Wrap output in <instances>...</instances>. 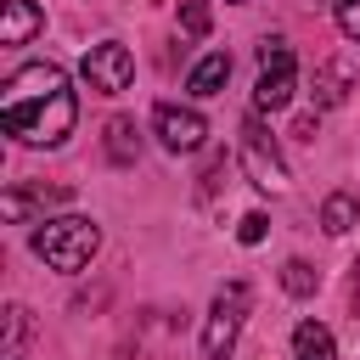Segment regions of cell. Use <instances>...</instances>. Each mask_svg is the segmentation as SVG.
<instances>
[{"label": "cell", "instance_id": "14", "mask_svg": "<svg viewBox=\"0 0 360 360\" xmlns=\"http://www.w3.org/2000/svg\"><path fill=\"white\" fill-rule=\"evenodd\" d=\"M107 158H112V163H135V158H141V129H135V118H112V124H107Z\"/></svg>", "mask_w": 360, "mask_h": 360}, {"label": "cell", "instance_id": "18", "mask_svg": "<svg viewBox=\"0 0 360 360\" xmlns=\"http://www.w3.org/2000/svg\"><path fill=\"white\" fill-rule=\"evenodd\" d=\"M259 68H264V73H287V68H292L287 39H264V45H259Z\"/></svg>", "mask_w": 360, "mask_h": 360}, {"label": "cell", "instance_id": "13", "mask_svg": "<svg viewBox=\"0 0 360 360\" xmlns=\"http://www.w3.org/2000/svg\"><path fill=\"white\" fill-rule=\"evenodd\" d=\"M287 101H292V68H287V73H259L253 107H259V112H276V107H287Z\"/></svg>", "mask_w": 360, "mask_h": 360}, {"label": "cell", "instance_id": "19", "mask_svg": "<svg viewBox=\"0 0 360 360\" xmlns=\"http://www.w3.org/2000/svg\"><path fill=\"white\" fill-rule=\"evenodd\" d=\"M264 231H270V219H264V214H242L236 242H242V248H253V242H264Z\"/></svg>", "mask_w": 360, "mask_h": 360}, {"label": "cell", "instance_id": "1", "mask_svg": "<svg viewBox=\"0 0 360 360\" xmlns=\"http://www.w3.org/2000/svg\"><path fill=\"white\" fill-rule=\"evenodd\" d=\"M6 135H17L22 146H62L73 135L79 101L68 90V73L56 62H28L6 79V101H0Z\"/></svg>", "mask_w": 360, "mask_h": 360}, {"label": "cell", "instance_id": "3", "mask_svg": "<svg viewBox=\"0 0 360 360\" xmlns=\"http://www.w3.org/2000/svg\"><path fill=\"white\" fill-rule=\"evenodd\" d=\"M248 304H253L248 281H225L219 287V298L208 309V326H202V354L208 360H231V349L242 338V321H248Z\"/></svg>", "mask_w": 360, "mask_h": 360}, {"label": "cell", "instance_id": "5", "mask_svg": "<svg viewBox=\"0 0 360 360\" xmlns=\"http://www.w3.org/2000/svg\"><path fill=\"white\" fill-rule=\"evenodd\" d=\"M129 79H135V56H129V45L101 39V45L84 51V84H90L96 96H118V90H129Z\"/></svg>", "mask_w": 360, "mask_h": 360}, {"label": "cell", "instance_id": "6", "mask_svg": "<svg viewBox=\"0 0 360 360\" xmlns=\"http://www.w3.org/2000/svg\"><path fill=\"white\" fill-rule=\"evenodd\" d=\"M152 129H158V141H163L169 152H197V146H202V135H208V118H202L197 107L158 101V107H152Z\"/></svg>", "mask_w": 360, "mask_h": 360}, {"label": "cell", "instance_id": "8", "mask_svg": "<svg viewBox=\"0 0 360 360\" xmlns=\"http://www.w3.org/2000/svg\"><path fill=\"white\" fill-rule=\"evenodd\" d=\"M225 79H231V56H225V51H208V56L191 68L186 90H191V96H219V90H225Z\"/></svg>", "mask_w": 360, "mask_h": 360}, {"label": "cell", "instance_id": "4", "mask_svg": "<svg viewBox=\"0 0 360 360\" xmlns=\"http://www.w3.org/2000/svg\"><path fill=\"white\" fill-rule=\"evenodd\" d=\"M242 163H248V180L259 191H281L287 186V163H281V146L270 141V129L259 118L242 124Z\"/></svg>", "mask_w": 360, "mask_h": 360}, {"label": "cell", "instance_id": "7", "mask_svg": "<svg viewBox=\"0 0 360 360\" xmlns=\"http://www.w3.org/2000/svg\"><path fill=\"white\" fill-rule=\"evenodd\" d=\"M45 28V11L34 0H6V22H0V45H28Z\"/></svg>", "mask_w": 360, "mask_h": 360}, {"label": "cell", "instance_id": "15", "mask_svg": "<svg viewBox=\"0 0 360 360\" xmlns=\"http://www.w3.org/2000/svg\"><path fill=\"white\" fill-rule=\"evenodd\" d=\"M354 219H360V202H354L349 191H332V197L321 202V225H326L332 236H343V231H349Z\"/></svg>", "mask_w": 360, "mask_h": 360}, {"label": "cell", "instance_id": "10", "mask_svg": "<svg viewBox=\"0 0 360 360\" xmlns=\"http://www.w3.org/2000/svg\"><path fill=\"white\" fill-rule=\"evenodd\" d=\"M292 354H298V360H338V343H332V332H326L321 321H298Z\"/></svg>", "mask_w": 360, "mask_h": 360}, {"label": "cell", "instance_id": "17", "mask_svg": "<svg viewBox=\"0 0 360 360\" xmlns=\"http://www.w3.org/2000/svg\"><path fill=\"white\" fill-rule=\"evenodd\" d=\"M180 28H186L191 39H202V34L214 28V11H208V0H180Z\"/></svg>", "mask_w": 360, "mask_h": 360}, {"label": "cell", "instance_id": "12", "mask_svg": "<svg viewBox=\"0 0 360 360\" xmlns=\"http://www.w3.org/2000/svg\"><path fill=\"white\" fill-rule=\"evenodd\" d=\"M62 197H68V191H45V186H39V191H22V186H11V191L0 197V214H6V219H28V214H39L45 202H62Z\"/></svg>", "mask_w": 360, "mask_h": 360}, {"label": "cell", "instance_id": "2", "mask_svg": "<svg viewBox=\"0 0 360 360\" xmlns=\"http://www.w3.org/2000/svg\"><path fill=\"white\" fill-rule=\"evenodd\" d=\"M96 248H101V225L84 219V214H62V219H39L34 225V253L62 276L84 270L96 259Z\"/></svg>", "mask_w": 360, "mask_h": 360}, {"label": "cell", "instance_id": "9", "mask_svg": "<svg viewBox=\"0 0 360 360\" xmlns=\"http://www.w3.org/2000/svg\"><path fill=\"white\" fill-rule=\"evenodd\" d=\"M349 79H354V73H349V62H321V68H315V90H309V96H315V107H343Z\"/></svg>", "mask_w": 360, "mask_h": 360}, {"label": "cell", "instance_id": "11", "mask_svg": "<svg viewBox=\"0 0 360 360\" xmlns=\"http://www.w3.org/2000/svg\"><path fill=\"white\" fill-rule=\"evenodd\" d=\"M6 349H0V360H28V338H34V321H28V309L22 304H6Z\"/></svg>", "mask_w": 360, "mask_h": 360}, {"label": "cell", "instance_id": "16", "mask_svg": "<svg viewBox=\"0 0 360 360\" xmlns=\"http://www.w3.org/2000/svg\"><path fill=\"white\" fill-rule=\"evenodd\" d=\"M281 287H287L292 298H309V292L321 287V276H315L304 259H287V264H281Z\"/></svg>", "mask_w": 360, "mask_h": 360}, {"label": "cell", "instance_id": "21", "mask_svg": "<svg viewBox=\"0 0 360 360\" xmlns=\"http://www.w3.org/2000/svg\"><path fill=\"white\" fill-rule=\"evenodd\" d=\"M236 6H242V0H236Z\"/></svg>", "mask_w": 360, "mask_h": 360}, {"label": "cell", "instance_id": "20", "mask_svg": "<svg viewBox=\"0 0 360 360\" xmlns=\"http://www.w3.org/2000/svg\"><path fill=\"white\" fill-rule=\"evenodd\" d=\"M332 6H338V28L360 45V0H332Z\"/></svg>", "mask_w": 360, "mask_h": 360}]
</instances>
